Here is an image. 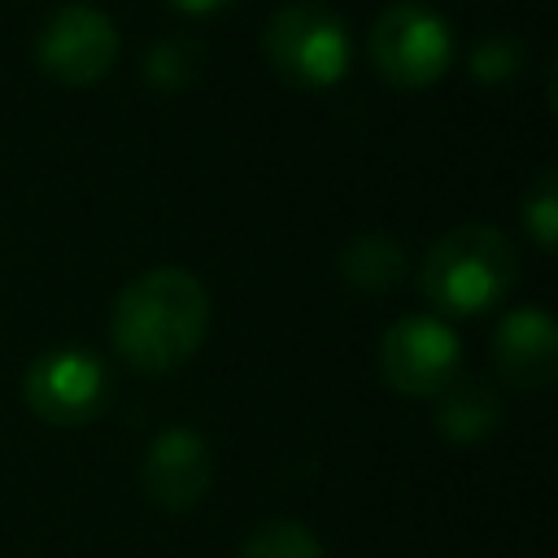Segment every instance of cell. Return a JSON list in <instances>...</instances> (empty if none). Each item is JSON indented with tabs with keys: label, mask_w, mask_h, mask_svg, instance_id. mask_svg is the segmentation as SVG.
<instances>
[{
	"label": "cell",
	"mask_w": 558,
	"mask_h": 558,
	"mask_svg": "<svg viewBox=\"0 0 558 558\" xmlns=\"http://www.w3.org/2000/svg\"><path fill=\"white\" fill-rule=\"evenodd\" d=\"M105 366L83 349H52L26 371V405L57 427H78L96 418L105 410Z\"/></svg>",
	"instance_id": "obj_7"
},
{
	"label": "cell",
	"mask_w": 558,
	"mask_h": 558,
	"mask_svg": "<svg viewBox=\"0 0 558 558\" xmlns=\"http://www.w3.org/2000/svg\"><path fill=\"white\" fill-rule=\"evenodd\" d=\"M39 65L65 87H92L118 61V31L92 4H61L35 39Z\"/></svg>",
	"instance_id": "obj_5"
},
{
	"label": "cell",
	"mask_w": 558,
	"mask_h": 558,
	"mask_svg": "<svg viewBox=\"0 0 558 558\" xmlns=\"http://www.w3.org/2000/svg\"><path fill=\"white\" fill-rule=\"evenodd\" d=\"M471 70L484 83H506L519 70V44L514 39H484L471 57Z\"/></svg>",
	"instance_id": "obj_15"
},
{
	"label": "cell",
	"mask_w": 558,
	"mask_h": 558,
	"mask_svg": "<svg viewBox=\"0 0 558 558\" xmlns=\"http://www.w3.org/2000/svg\"><path fill=\"white\" fill-rule=\"evenodd\" d=\"M209 480H214L209 445L192 427H166L153 440V449H148V458L140 466V484H144L148 501L170 510V514L192 510L205 497Z\"/></svg>",
	"instance_id": "obj_8"
},
{
	"label": "cell",
	"mask_w": 558,
	"mask_h": 558,
	"mask_svg": "<svg viewBox=\"0 0 558 558\" xmlns=\"http://www.w3.org/2000/svg\"><path fill=\"white\" fill-rule=\"evenodd\" d=\"M497 371L514 388H545L558 375V327L545 310H514L493 336Z\"/></svg>",
	"instance_id": "obj_9"
},
{
	"label": "cell",
	"mask_w": 558,
	"mask_h": 558,
	"mask_svg": "<svg viewBox=\"0 0 558 558\" xmlns=\"http://www.w3.org/2000/svg\"><path fill=\"white\" fill-rule=\"evenodd\" d=\"M523 218H527L532 235L541 240V248H554V240H558V174L554 170H545L541 183L532 187V196L523 205Z\"/></svg>",
	"instance_id": "obj_14"
},
{
	"label": "cell",
	"mask_w": 558,
	"mask_h": 558,
	"mask_svg": "<svg viewBox=\"0 0 558 558\" xmlns=\"http://www.w3.org/2000/svg\"><path fill=\"white\" fill-rule=\"evenodd\" d=\"M340 275L357 292H388L405 275V253H401V244L392 235L366 231V235H353L340 248Z\"/></svg>",
	"instance_id": "obj_11"
},
{
	"label": "cell",
	"mask_w": 558,
	"mask_h": 558,
	"mask_svg": "<svg viewBox=\"0 0 558 558\" xmlns=\"http://www.w3.org/2000/svg\"><path fill=\"white\" fill-rule=\"evenodd\" d=\"M436 397V427L453 445H480L501 427V397L488 379H449Z\"/></svg>",
	"instance_id": "obj_10"
},
{
	"label": "cell",
	"mask_w": 558,
	"mask_h": 558,
	"mask_svg": "<svg viewBox=\"0 0 558 558\" xmlns=\"http://www.w3.org/2000/svg\"><path fill=\"white\" fill-rule=\"evenodd\" d=\"M144 70H148V83L157 92H183L201 78V44L187 35H170V39L153 44Z\"/></svg>",
	"instance_id": "obj_12"
},
{
	"label": "cell",
	"mask_w": 558,
	"mask_h": 558,
	"mask_svg": "<svg viewBox=\"0 0 558 558\" xmlns=\"http://www.w3.org/2000/svg\"><path fill=\"white\" fill-rule=\"evenodd\" d=\"M209 323V296L196 275L161 266L140 279H131L113 301V344L118 353L144 371L161 375L187 362L205 336Z\"/></svg>",
	"instance_id": "obj_1"
},
{
	"label": "cell",
	"mask_w": 558,
	"mask_h": 558,
	"mask_svg": "<svg viewBox=\"0 0 558 558\" xmlns=\"http://www.w3.org/2000/svg\"><path fill=\"white\" fill-rule=\"evenodd\" d=\"M166 4H174L179 13H214V9H222L227 0H166Z\"/></svg>",
	"instance_id": "obj_16"
},
{
	"label": "cell",
	"mask_w": 558,
	"mask_h": 558,
	"mask_svg": "<svg viewBox=\"0 0 558 558\" xmlns=\"http://www.w3.org/2000/svg\"><path fill=\"white\" fill-rule=\"evenodd\" d=\"M371 61L392 87L418 92V87H432L449 70L453 35L436 9L405 0L379 13L371 31Z\"/></svg>",
	"instance_id": "obj_4"
},
{
	"label": "cell",
	"mask_w": 558,
	"mask_h": 558,
	"mask_svg": "<svg viewBox=\"0 0 558 558\" xmlns=\"http://www.w3.org/2000/svg\"><path fill=\"white\" fill-rule=\"evenodd\" d=\"M514 248L497 227L466 222L432 244L418 283L440 314H480L497 305L514 283Z\"/></svg>",
	"instance_id": "obj_2"
},
{
	"label": "cell",
	"mask_w": 558,
	"mask_h": 558,
	"mask_svg": "<svg viewBox=\"0 0 558 558\" xmlns=\"http://www.w3.org/2000/svg\"><path fill=\"white\" fill-rule=\"evenodd\" d=\"M262 48L270 70L301 92H323L349 70V31L336 9L314 0L279 9L262 31Z\"/></svg>",
	"instance_id": "obj_3"
},
{
	"label": "cell",
	"mask_w": 558,
	"mask_h": 558,
	"mask_svg": "<svg viewBox=\"0 0 558 558\" xmlns=\"http://www.w3.org/2000/svg\"><path fill=\"white\" fill-rule=\"evenodd\" d=\"M379 375L401 397H436L458 375V340L440 318L410 314L379 340Z\"/></svg>",
	"instance_id": "obj_6"
},
{
	"label": "cell",
	"mask_w": 558,
	"mask_h": 558,
	"mask_svg": "<svg viewBox=\"0 0 558 558\" xmlns=\"http://www.w3.org/2000/svg\"><path fill=\"white\" fill-rule=\"evenodd\" d=\"M240 558H323V545L310 527L292 519H270L244 541Z\"/></svg>",
	"instance_id": "obj_13"
}]
</instances>
